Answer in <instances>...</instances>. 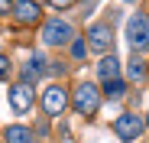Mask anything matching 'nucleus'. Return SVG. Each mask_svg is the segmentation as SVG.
<instances>
[{
	"label": "nucleus",
	"mask_w": 149,
	"mask_h": 143,
	"mask_svg": "<svg viewBox=\"0 0 149 143\" xmlns=\"http://www.w3.org/2000/svg\"><path fill=\"white\" fill-rule=\"evenodd\" d=\"M42 42H45V46H68V42H74L71 23L62 20V16L45 20V26H42Z\"/></svg>",
	"instance_id": "2"
},
{
	"label": "nucleus",
	"mask_w": 149,
	"mask_h": 143,
	"mask_svg": "<svg viewBox=\"0 0 149 143\" xmlns=\"http://www.w3.org/2000/svg\"><path fill=\"white\" fill-rule=\"evenodd\" d=\"M71 104H74V114H78V117H94L97 107H101V91H97V85L81 81L78 88H74Z\"/></svg>",
	"instance_id": "1"
},
{
	"label": "nucleus",
	"mask_w": 149,
	"mask_h": 143,
	"mask_svg": "<svg viewBox=\"0 0 149 143\" xmlns=\"http://www.w3.org/2000/svg\"><path fill=\"white\" fill-rule=\"evenodd\" d=\"M123 4H136V0H123Z\"/></svg>",
	"instance_id": "18"
},
{
	"label": "nucleus",
	"mask_w": 149,
	"mask_h": 143,
	"mask_svg": "<svg viewBox=\"0 0 149 143\" xmlns=\"http://www.w3.org/2000/svg\"><path fill=\"white\" fill-rule=\"evenodd\" d=\"M33 101H36L33 81H16V85H10V107H13L16 114H26V111L33 107Z\"/></svg>",
	"instance_id": "6"
},
{
	"label": "nucleus",
	"mask_w": 149,
	"mask_h": 143,
	"mask_svg": "<svg viewBox=\"0 0 149 143\" xmlns=\"http://www.w3.org/2000/svg\"><path fill=\"white\" fill-rule=\"evenodd\" d=\"M13 20L23 23V26H36V23L42 20L39 0H16V4H13Z\"/></svg>",
	"instance_id": "8"
},
{
	"label": "nucleus",
	"mask_w": 149,
	"mask_h": 143,
	"mask_svg": "<svg viewBox=\"0 0 149 143\" xmlns=\"http://www.w3.org/2000/svg\"><path fill=\"white\" fill-rule=\"evenodd\" d=\"M84 52H88V42H84V39H74V42H71V55H74V59H81Z\"/></svg>",
	"instance_id": "15"
},
{
	"label": "nucleus",
	"mask_w": 149,
	"mask_h": 143,
	"mask_svg": "<svg viewBox=\"0 0 149 143\" xmlns=\"http://www.w3.org/2000/svg\"><path fill=\"white\" fill-rule=\"evenodd\" d=\"M146 130V121L139 114H120L117 121H113V133L123 140V143H133V140H139V133Z\"/></svg>",
	"instance_id": "4"
},
{
	"label": "nucleus",
	"mask_w": 149,
	"mask_h": 143,
	"mask_svg": "<svg viewBox=\"0 0 149 143\" xmlns=\"http://www.w3.org/2000/svg\"><path fill=\"white\" fill-rule=\"evenodd\" d=\"M97 75H101L104 81H110V78H120V59H117V52H107V55H101Z\"/></svg>",
	"instance_id": "9"
},
{
	"label": "nucleus",
	"mask_w": 149,
	"mask_h": 143,
	"mask_svg": "<svg viewBox=\"0 0 149 143\" xmlns=\"http://www.w3.org/2000/svg\"><path fill=\"white\" fill-rule=\"evenodd\" d=\"M10 72H13L10 59H7V55H0V81H10Z\"/></svg>",
	"instance_id": "14"
},
{
	"label": "nucleus",
	"mask_w": 149,
	"mask_h": 143,
	"mask_svg": "<svg viewBox=\"0 0 149 143\" xmlns=\"http://www.w3.org/2000/svg\"><path fill=\"white\" fill-rule=\"evenodd\" d=\"M3 137H7V143H36L29 127H16V124H13V127H7V133H3Z\"/></svg>",
	"instance_id": "12"
},
{
	"label": "nucleus",
	"mask_w": 149,
	"mask_h": 143,
	"mask_svg": "<svg viewBox=\"0 0 149 143\" xmlns=\"http://www.w3.org/2000/svg\"><path fill=\"white\" fill-rule=\"evenodd\" d=\"M0 16H10V0H0Z\"/></svg>",
	"instance_id": "17"
},
{
	"label": "nucleus",
	"mask_w": 149,
	"mask_h": 143,
	"mask_svg": "<svg viewBox=\"0 0 149 143\" xmlns=\"http://www.w3.org/2000/svg\"><path fill=\"white\" fill-rule=\"evenodd\" d=\"M49 4H52V7H55V10H68V7H71V4H74V0H49Z\"/></svg>",
	"instance_id": "16"
},
{
	"label": "nucleus",
	"mask_w": 149,
	"mask_h": 143,
	"mask_svg": "<svg viewBox=\"0 0 149 143\" xmlns=\"http://www.w3.org/2000/svg\"><path fill=\"white\" fill-rule=\"evenodd\" d=\"M123 94H127V81H123V78H110V81H104V98L120 101Z\"/></svg>",
	"instance_id": "13"
},
{
	"label": "nucleus",
	"mask_w": 149,
	"mask_h": 143,
	"mask_svg": "<svg viewBox=\"0 0 149 143\" xmlns=\"http://www.w3.org/2000/svg\"><path fill=\"white\" fill-rule=\"evenodd\" d=\"M113 46V26H107V23H94V26L88 29V49L107 55Z\"/></svg>",
	"instance_id": "5"
},
{
	"label": "nucleus",
	"mask_w": 149,
	"mask_h": 143,
	"mask_svg": "<svg viewBox=\"0 0 149 143\" xmlns=\"http://www.w3.org/2000/svg\"><path fill=\"white\" fill-rule=\"evenodd\" d=\"M42 75H45V55L36 52V55L29 59L26 72H23V81H36V78H42Z\"/></svg>",
	"instance_id": "10"
},
{
	"label": "nucleus",
	"mask_w": 149,
	"mask_h": 143,
	"mask_svg": "<svg viewBox=\"0 0 149 143\" xmlns=\"http://www.w3.org/2000/svg\"><path fill=\"white\" fill-rule=\"evenodd\" d=\"M65 107H68V94H65V88H62V85H49V88L42 91V111H45L49 117H58Z\"/></svg>",
	"instance_id": "7"
},
{
	"label": "nucleus",
	"mask_w": 149,
	"mask_h": 143,
	"mask_svg": "<svg viewBox=\"0 0 149 143\" xmlns=\"http://www.w3.org/2000/svg\"><path fill=\"white\" fill-rule=\"evenodd\" d=\"M127 39L133 46V52H139V55L149 52V20L143 13H133L127 20Z\"/></svg>",
	"instance_id": "3"
},
{
	"label": "nucleus",
	"mask_w": 149,
	"mask_h": 143,
	"mask_svg": "<svg viewBox=\"0 0 149 143\" xmlns=\"http://www.w3.org/2000/svg\"><path fill=\"white\" fill-rule=\"evenodd\" d=\"M146 117H149V114H146ZM146 127H149V121H146Z\"/></svg>",
	"instance_id": "19"
},
{
	"label": "nucleus",
	"mask_w": 149,
	"mask_h": 143,
	"mask_svg": "<svg viewBox=\"0 0 149 143\" xmlns=\"http://www.w3.org/2000/svg\"><path fill=\"white\" fill-rule=\"evenodd\" d=\"M127 75H130V81H143V78H146V62H143L139 52L130 55V62H127Z\"/></svg>",
	"instance_id": "11"
}]
</instances>
